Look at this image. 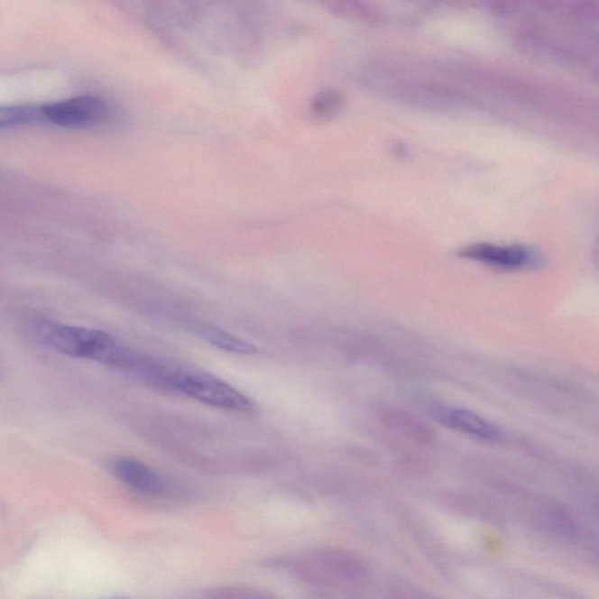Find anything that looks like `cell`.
Wrapping results in <instances>:
<instances>
[{
	"mask_svg": "<svg viewBox=\"0 0 599 599\" xmlns=\"http://www.w3.org/2000/svg\"><path fill=\"white\" fill-rule=\"evenodd\" d=\"M266 567L285 570L300 582L322 588L361 581L369 573L368 565L360 555L335 547L318 548L302 557L267 559Z\"/></svg>",
	"mask_w": 599,
	"mask_h": 599,
	"instance_id": "cell-1",
	"label": "cell"
},
{
	"mask_svg": "<svg viewBox=\"0 0 599 599\" xmlns=\"http://www.w3.org/2000/svg\"><path fill=\"white\" fill-rule=\"evenodd\" d=\"M30 336L55 353L73 358L112 364L118 343L109 334L49 320H34L29 325Z\"/></svg>",
	"mask_w": 599,
	"mask_h": 599,
	"instance_id": "cell-2",
	"label": "cell"
},
{
	"mask_svg": "<svg viewBox=\"0 0 599 599\" xmlns=\"http://www.w3.org/2000/svg\"><path fill=\"white\" fill-rule=\"evenodd\" d=\"M170 386L208 407L235 412H250L254 409L250 398L210 373L173 370Z\"/></svg>",
	"mask_w": 599,
	"mask_h": 599,
	"instance_id": "cell-3",
	"label": "cell"
},
{
	"mask_svg": "<svg viewBox=\"0 0 599 599\" xmlns=\"http://www.w3.org/2000/svg\"><path fill=\"white\" fill-rule=\"evenodd\" d=\"M42 121L62 128H87L107 121L110 107L104 98L84 96L41 106Z\"/></svg>",
	"mask_w": 599,
	"mask_h": 599,
	"instance_id": "cell-4",
	"label": "cell"
},
{
	"mask_svg": "<svg viewBox=\"0 0 599 599\" xmlns=\"http://www.w3.org/2000/svg\"><path fill=\"white\" fill-rule=\"evenodd\" d=\"M460 255L476 260L488 266L502 268V270H522L534 267L539 263L536 252L526 246H502L493 244H476L460 252Z\"/></svg>",
	"mask_w": 599,
	"mask_h": 599,
	"instance_id": "cell-5",
	"label": "cell"
},
{
	"mask_svg": "<svg viewBox=\"0 0 599 599\" xmlns=\"http://www.w3.org/2000/svg\"><path fill=\"white\" fill-rule=\"evenodd\" d=\"M435 419L448 429L463 433L484 443H500L503 433L496 425L476 413L460 408L437 407L433 410Z\"/></svg>",
	"mask_w": 599,
	"mask_h": 599,
	"instance_id": "cell-6",
	"label": "cell"
},
{
	"mask_svg": "<svg viewBox=\"0 0 599 599\" xmlns=\"http://www.w3.org/2000/svg\"><path fill=\"white\" fill-rule=\"evenodd\" d=\"M112 468L118 480L142 494L159 496L170 491L164 476L140 460L120 456L113 461Z\"/></svg>",
	"mask_w": 599,
	"mask_h": 599,
	"instance_id": "cell-7",
	"label": "cell"
},
{
	"mask_svg": "<svg viewBox=\"0 0 599 599\" xmlns=\"http://www.w3.org/2000/svg\"><path fill=\"white\" fill-rule=\"evenodd\" d=\"M199 334L205 341L211 343L216 348L225 350L227 353L240 355L257 353V348L252 346L251 343L235 336L234 334L225 332L223 329L216 328V327H200Z\"/></svg>",
	"mask_w": 599,
	"mask_h": 599,
	"instance_id": "cell-8",
	"label": "cell"
},
{
	"mask_svg": "<svg viewBox=\"0 0 599 599\" xmlns=\"http://www.w3.org/2000/svg\"><path fill=\"white\" fill-rule=\"evenodd\" d=\"M42 121L41 106H0V129L29 125Z\"/></svg>",
	"mask_w": 599,
	"mask_h": 599,
	"instance_id": "cell-9",
	"label": "cell"
},
{
	"mask_svg": "<svg viewBox=\"0 0 599 599\" xmlns=\"http://www.w3.org/2000/svg\"><path fill=\"white\" fill-rule=\"evenodd\" d=\"M539 524L554 535L562 536V538H573L576 534V526L573 520L558 510H547L539 516Z\"/></svg>",
	"mask_w": 599,
	"mask_h": 599,
	"instance_id": "cell-10",
	"label": "cell"
},
{
	"mask_svg": "<svg viewBox=\"0 0 599 599\" xmlns=\"http://www.w3.org/2000/svg\"><path fill=\"white\" fill-rule=\"evenodd\" d=\"M210 599H278L266 591L248 586H226L212 593Z\"/></svg>",
	"mask_w": 599,
	"mask_h": 599,
	"instance_id": "cell-11",
	"label": "cell"
},
{
	"mask_svg": "<svg viewBox=\"0 0 599 599\" xmlns=\"http://www.w3.org/2000/svg\"><path fill=\"white\" fill-rule=\"evenodd\" d=\"M398 590H400L398 591V597H400V599H439L410 585H401Z\"/></svg>",
	"mask_w": 599,
	"mask_h": 599,
	"instance_id": "cell-12",
	"label": "cell"
},
{
	"mask_svg": "<svg viewBox=\"0 0 599 599\" xmlns=\"http://www.w3.org/2000/svg\"><path fill=\"white\" fill-rule=\"evenodd\" d=\"M102 599H129V598L125 597V596H113V597H107V598H102Z\"/></svg>",
	"mask_w": 599,
	"mask_h": 599,
	"instance_id": "cell-13",
	"label": "cell"
}]
</instances>
